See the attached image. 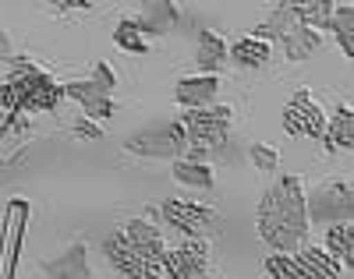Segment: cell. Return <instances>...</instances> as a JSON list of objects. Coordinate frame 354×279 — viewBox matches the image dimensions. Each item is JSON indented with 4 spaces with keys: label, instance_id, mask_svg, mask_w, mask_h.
<instances>
[{
    "label": "cell",
    "instance_id": "6da1fadb",
    "mask_svg": "<svg viewBox=\"0 0 354 279\" xmlns=\"http://www.w3.org/2000/svg\"><path fill=\"white\" fill-rule=\"evenodd\" d=\"M308 233V209L298 177H280L259 202V237L277 255H294Z\"/></svg>",
    "mask_w": 354,
    "mask_h": 279
},
{
    "label": "cell",
    "instance_id": "5bb4252c",
    "mask_svg": "<svg viewBox=\"0 0 354 279\" xmlns=\"http://www.w3.org/2000/svg\"><path fill=\"white\" fill-rule=\"evenodd\" d=\"M43 269H46L53 279H88V269H85V247H82V244L68 247L61 258L43 262Z\"/></svg>",
    "mask_w": 354,
    "mask_h": 279
},
{
    "label": "cell",
    "instance_id": "8fae6325",
    "mask_svg": "<svg viewBox=\"0 0 354 279\" xmlns=\"http://www.w3.org/2000/svg\"><path fill=\"white\" fill-rule=\"evenodd\" d=\"M216 92H220V81L213 75H202V78H181L177 88H174V96L188 110H202V106H209L216 99Z\"/></svg>",
    "mask_w": 354,
    "mask_h": 279
},
{
    "label": "cell",
    "instance_id": "ba28073f",
    "mask_svg": "<svg viewBox=\"0 0 354 279\" xmlns=\"http://www.w3.org/2000/svg\"><path fill=\"white\" fill-rule=\"evenodd\" d=\"M308 215L315 223H347L351 220V188L347 184H326V188H319L312 195V202H305Z\"/></svg>",
    "mask_w": 354,
    "mask_h": 279
},
{
    "label": "cell",
    "instance_id": "7c38bea8",
    "mask_svg": "<svg viewBox=\"0 0 354 279\" xmlns=\"http://www.w3.org/2000/svg\"><path fill=\"white\" fill-rule=\"evenodd\" d=\"M61 92L75 96V99L85 106V113H88V117L110 120V113H113V103H110V96H106V92H103L100 85H93V81H71V85H64Z\"/></svg>",
    "mask_w": 354,
    "mask_h": 279
},
{
    "label": "cell",
    "instance_id": "cb8c5ba5",
    "mask_svg": "<svg viewBox=\"0 0 354 279\" xmlns=\"http://www.w3.org/2000/svg\"><path fill=\"white\" fill-rule=\"evenodd\" d=\"M337 32H340L344 53L351 57V53H354V43H351V4H340V8H337Z\"/></svg>",
    "mask_w": 354,
    "mask_h": 279
},
{
    "label": "cell",
    "instance_id": "ac0fdd59",
    "mask_svg": "<svg viewBox=\"0 0 354 279\" xmlns=\"http://www.w3.org/2000/svg\"><path fill=\"white\" fill-rule=\"evenodd\" d=\"M326 247L330 255L344 265H351V251H354V227L351 223H333L330 233H326Z\"/></svg>",
    "mask_w": 354,
    "mask_h": 279
},
{
    "label": "cell",
    "instance_id": "52a82bcc",
    "mask_svg": "<svg viewBox=\"0 0 354 279\" xmlns=\"http://www.w3.org/2000/svg\"><path fill=\"white\" fill-rule=\"evenodd\" d=\"M283 128L290 135H305V138H322L326 135V117H322V110L312 103L308 92H298L287 110H283Z\"/></svg>",
    "mask_w": 354,
    "mask_h": 279
},
{
    "label": "cell",
    "instance_id": "30bf717a",
    "mask_svg": "<svg viewBox=\"0 0 354 279\" xmlns=\"http://www.w3.org/2000/svg\"><path fill=\"white\" fill-rule=\"evenodd\" d=\"M121 233H124V240L131 244V251H135L138 258H145L149 265L163 269V262H167V244H163V233H160L156 227L142 223V220H131Z\"/></svg>",
    "mask_w": 354,
    "mask_h": 279
},
{
    "label": "cell",
    "instance_id": "4fadbf2b",
    "mask_svg": "<svg viewBox=\"0 0 354 279\" xmlns=\"http://www.w3.org/2000/svg\"><path fill=\"white\" fill-rule=\"evenodd\" d=\"M294 258H298L315 279H340V262L315 244H301L298 251H294Z\"/></svg>",
    "mask_w": 354,
    "mask_h": 279
},
{
    "label": "cell",
    "instance_id": "484cf974",
    "mask_svg": "<svg viewBox=\"0 0 354 279\" xmlns=\"http://www.w3.org/2000/svg\"><path fill=\"white\" fill-rule=\"evenodd\" d=\"M93 85H100L106 96H110V88H113V71H110L106 64H96V78H93Z\"/></svg>",
    "mask_w": 354,
    "mask_h": 279
},
{
    "label": "cell",
    "instance_id": "8992f818",
    "mask_svg": "<svg viewBox=\"0 0 354 279\" xmlns=\"http://www.w3.org/2000/svg\"><path fill=\"white\" fill-rule=\"evenodd\" d=\"M163 269H167L170 279H198V276H205V269H209V247H205V240H198V237H188L177 251H167Z\"/></svg>",
    "mask_w": 354,
    "mask_h": 279
},
{
    "label": "cell",
    "instance_id": "44dd1931",
    "mask_svg": "<svg viewBox=\"0 0 354 279\" xmlns=\"http://www.w3.org/2000/svg\"><path fill=\"white\" fill-rule=\"evenodd\" d=\"M283 46H287V53H290L294 60H301V57H308V53L319 46V36L312 32V28L298 25V28H287V32H283Z\"/></svg>",
    "mask_w": 354,
    "mask_h": 279
},
{
    "label": "cell",
    "instance_id": "2e32d148",
    "mask_svg": "<svg viewBox=\"0 0 354 279\" xmlns=\"http://www.w3.org/2000/svg\"><path fill=\"white\" fill-rule=\"evenodd\" d=\"M227 57L241 68H262V64H270V46L262 39H241L234 50H227Z\"/></svg>",
    "mask_w": 354,
    "mask_h": 279
},
{
    "label": "cell",
    "instance_id": "7a4b0ae2",
    "mask_svg": "<svg viewBox=\"0 0 354 279\" xmlns=\"http://www.w3.org/2000/svg\"><path fill=\"white\" fill-rule=\"evenodd\" d=\"M61 85L50 75L36 71L32 64H21L8 75V81L0 85V106L4 110H57L61 103Z\"/></svg>",
    "mask_w": 354,
    "mask_h": 279
},
{
    "label": "cell",
    "instance_id": "9c48e42d",
    "mask_svg": "<svg viewBox=\"0 0 354 279\" xmlns=\"http://www.w3.org/2000/svg\"><path fill=\"white\" fill-rule=\"evenodd\" d=\"M103 247H106V258L113 262V269L121 272L124 279H160V269L149 265L145 258H138L131 251V244L124 240V233H110Z\"/></svg>",
    "mask_w": 354,
    "mask_h": 279
},
{
    "label": "cell",
    "instance_id": "d4e9b609",
    "mask_svg": "<svg viewBox=\"0 0 354 279\" xmlns=\"http://www.w3.org/2000/svg\"><path fill=\"white\" fill-rule=\"evenodd\" d=\"M248 152H252V160H255L259 170H277V163H280V160H277V152H273V148H266V145H252Z\"/></svg>",
    "mask_w": 354,
    "mask_h": 279
},
{
    "label": "cell",
    "instance_id": "603a6c76",
    "mask_svg": "<svg viewBox=\"0 0 354 279\" xmlns=\"http://www.w3.org/2000/svg\"><path fill=\"white\" fill-rule=\"evenodd\" d=\"M294 15H298V25H319V28L333 25V4H308V8H298Z\"/></svg>",
    "mask_w": 354,
    "mask_h": 279
},
{
    "label": "cell",
    "instance_id": "ffe728a7",
    "mask_svg": "<svg viewBox=\"0 0 354 279\" xmlns=\"http://www.w3.org/2000/svg\"><path fill=\"white\" fill-rule=\"evenodd\" d=\"M266 272H270L273 279H315L294 255H273V258H266Z\"/></svg>",
    "mask_w": 354,
    "mask_h": 279
},
{
    "label": "cell",
    "instance_id": "7402d4cb",
    "mask_svg": "<svg viewBox=\"0 0 354 279\" xmlns=\"http://www.w3.org/2000/svg\"><path fill=\"white\" fill-rule=\"evenodd\" d=\"M113 39H117V46H124L128 53H145V36L138 32V25L135 21H121L117 25V32H113Z\"/></svg>",
    "mask_w": 354,
    "mask_h": 279
},
{
    "label": "cell",
    "instance_id": "e0dca14e",
    "mask_svg": "<svg viewBox=\"0 0 354 279\" xmlns=\"http://www.w3.org/2000/svg\"><path fill=\"white\" fill-rule=\"evenodd\" d=\"M198 68L202 71H216L223 60H227V46H223V39L220 36H213V32H198Z\"/></svg>",
    "mask_w": 354,
    "mask_h": 279
},
{
    "label": "cell",
    "instance_id": "5b68a950",
    "mask_svg": "<svg viewBox=\"0 0 354 279\" xmlns=\"http://www.w3.org/2000/svg\"><path fill=\"white\" fill-rule=\"evenodd\" d=\"M163 215H167V223L177 227V230H185L188 237H205V233H213L216 230V212L213 209H205V205H192V202H163Z\"/></svg>",
    "mask_w": 354,
    "mask_h": 279
},
{
    "label": "cell",
    "instance_id": "277c9868",
    "mask_svg": "<svg viewBox=\"0 0 354 279\" xmlns=\"http://www.w3.org/2000/svg\"><path fill=\"white\" fill-rule=\"evenodd\" d=\"M128 152H138V156H149V160H177L181 152H188V138L181 124H156V128H145L138 135H131L124 142Z\"/></svg>",
    "mask_w": 354,
    "mask_h": 279
},
{
    "label": "cell",
    "instance_id": "3957f363",
    "mask_svg": "<svg viewBox=\"0 0 354 279\" xmlns=\"http://www.w3.org/2000/svg\"><path fill=\"white\" fill-rule=\"evenodd\" d=\"M230 106H202V110H185L181 117V128H185V138L192 145V160L198 163L202 148H216L227 142L230 135Z\"/></svg>",
    "mask_w": 354,
    "mask_h": 279
},
{
    "label": "cell",
    "instance_id": "d6986e66",
    "mask_svg": "<svg viewBox=\"0 0 354 279\" xmlns=\"http://www.w3.org/2000/svg\"><path fill=\"white\" fill-rule=\"evenodd\" d=\"M174 177L181 184H192V188H213V170L195 160H174Z\"/></svg>",
    "mask_w": 354,
    "mask_h": 279
},
{
    "label": "cell",
    "instance_id": "9a60e30c",
    "mask_svg": "<svg viewBox=\"0 0 354 279\" xmlns=\"http://www.w3.org/2000/svg\"><path fill=\"white\" fill-rule=\"evenodd\" d=\"M326 145L333 148H351V142H354V113H351V106H340L337 113H333V120L326 124Z\"/></svg>",
    "mask_w": 354,
    "mask_h": 279
}]
</instances>
